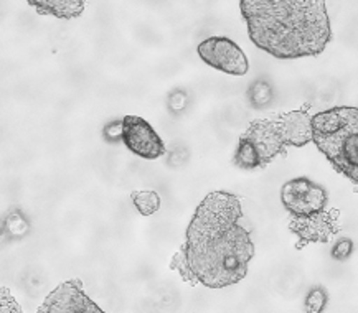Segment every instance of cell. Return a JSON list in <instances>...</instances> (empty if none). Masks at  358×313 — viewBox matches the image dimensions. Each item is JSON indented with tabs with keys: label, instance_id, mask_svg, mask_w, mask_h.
Here are the masks:
<instances>
[{
	"label": "cell",
	"instance_id": "obj_1",
	"mask_svg": "<svg viewBox=\"0 0 358 313\" xmlns=\"http://www.w3.org/2000/svg\"><path fill=\"white\" fill-rule=\"evenodd\" d=\"M182 249L205 287L223 289L241 282L255 257V244L240 198L228 191L206 195L188 224Z\"/></svg>",
	"mask_w": 358,
	"mask_h": 313
},
{
	"label": "cell",
	"instance_id": "obj_2",
	"mask_svg": "<svg viewBox=\"0 0 358 313\" xmlns=\"http://www.w3.org/2000/svg\"><path fill=\"white\" fill-rule=\"evenodd\" d=\"M252 43L279 59L317 57L332 40L324 0H241Z\"/></svg>",
	"mask_w": 358,
	"mask_h": 313
},
{
	"label": "cell",
	"instance_id": "obj_3",
	"mask_svg": "<svg viewBox=\"0 0 358 313\" xmlns=\"http://www.w3.org/2000/svg\"><path fill=\"white\" fill-rule=\"evenodd\" d=\"M312 142L335 172L358 187V108L335 105L312 116Z\"/></svg>",
	"mask_w": 358,
	"mask_h": 313
},
{
	"label": "cell",
	"instance_id": "obj_4",
	"mask_svg": "<svg viewBox=\"0 0 358 313\" xmlns=\"http://www.w3.org/2000/svg\"><path fill=\"white\" fill-rule=\"evenodd\" d=\"M287 147L291 144L281 116L256 119L240 137L233 163L243 170L266 168L278 155L286 154Z\"/></svg>",
	"mask_w": 358,
	"mask_h": 313
},
{
	"label": "cell",
	"instance_id": "obj_5",
	"mask_svg": "<svg viewBox=\"0 0 358 313\" xmlns=\"http://www.w3.org/2000/svg\"><path fill=\"white\" fill-rule=\"evenodd\" d=\"M281 201L292 218H307L327 210L329 193L319 183L299 177L284 183L281 188Z\"/></svg>",
	"mask_w": 358,
	"mask_h": 313
},
{
	"label": "cell",
	"instance_id": "obj_6",
	"mask_svg": "<svg viewBox=\"0 0 358 313\" xmlns=\"http://www.w3.org/2000/svg\"><path fill=\"white\" fill-rule=\"evenodd\" d=\"M199 54L215 70L231 76H245L250 71L246 53L228 36H210L199 45Z\"/></svg>",
	"mask_w": 358,
	"mask_h": 313
},
{
	"label": "cell",
	"instance_id": "obj_7",
	"mask_svg": "<svg viewBox=\"0 0 358 313\" xmlns=\"http://www.w3.org/2000/svg\"><path fill=\"white\" fill-rule=\"evenodd\" d=\"M36 313H106L83 289L81 280L73 279L52 290Z\"/></svg>",
	"mask_w": 358,
	"mask_h": 313
},
{
	"label": "cell",
	"instance_id": "obj_8",
	"mask_svg": "<svg viewBox=\"0 0 358 313\" xmlns=\"http://www.w3.org/2000/svg\"><path fill=\"white\" fill-rule=\"evenodd\" d=\"M122 144L141 159L155 160L165 155V144L145 119L126 116L122 119Z\"/></svg>",
	"mask_w": 358,
	"mask_h": 313
},
{
	"label": "cell",
	"instance_id": "obj_9",
	"mask_svg": "<svg viewBox=\"0 0 358 313\" xmlns=\"http://www.w3.org/2000/svg\"><path fill=\"white\" fill-rule=\"evenodd\" d=\"M338 210H325L307 218H292L289 229L299 238L297 249H302L310 242H329L335 234L341 231Z\"/></svg>",
	"mask_w": 358,
	"mask_h": 313
},
{
	"label": "cell",
	"instance_id": "obj_10",
	"mask_svg": "<svg viewBox=\"0 0 358 313\" xmlns=\"http://www.w3.org/2000/svg\"><path fill=\"white\" fill-rule=\"evenodd\" d=\"M29 3L41 15H53L63 20L80 17L85 10L83 0H30Z\"/></svg>",
	"mask_w": 358,
	"mask_h": 313
},
{
	"label": "cell",
	"instance_id": "obj_11",
	"mask_svg": "<svg viewBox=\"0 0 358 313\" xmlns=\"http://www.w3.org/2000/svg\"><path fill=\"white\" fill-rule=\"evenodd\" d=\"M131 198L142 216H150L160 210V196L155 191H132Z\"/></svg>",
	"mask_w": 358,
	"mask_h": 313
},
{
	"label": "cell",
	"instance_id": "obj_12",
	"mask_svg": "<svg viewBox=\"0 0 358 313\" xmlns=\"http://www.w3.org/2000/svg\"><path fill=\"white\" fill-rule=\"evenodd\" d=\"M329 303V293L324 287H312L307 293L306 302H304V308L306 313H324L325 308H327Z\"/></svg>",
	"mask_w": 358,
	"mask_h": 313
},
{
	"label": "cell",
	"instance_id": "obj_13",
	"mask_svg": "<svg viewBox=\"0 0 358 313\" xmlns=\"http://www.w3.org/2000/svg\"><path fill=\"white\" fill-rule=\"evenodd\" d=\"M169 269L176 270V272L180 274V277L185 280V282L190 284L192 287H194V285H196V284H200L199 279L195 277V274L192 272L190 264H188L187 256H185V252H183L182 247H180V251H177L176 254H173L172 261H171V265H169Z\"/></svg>",
	"mask_w": 358,
	"mask_h": 313
},
{
	"label": "cell",
	"instance_id": "obj_14",
	"mask_svg": "<svg viewBox=\"0 0 358 313\" xmlns=\"http://www.w3.org/2000/svg\"><path fill=\"white\" fill-rule=\"evenodd\" d=\"M248 98H250L255 108H264V105L269 104L271 98H273V91H271V86L266 81L263 85V91H259V81H256L250 87V91H248Z\"/></svg>",
	"mask_w": 358,
	"mask_h": 313
},
{
	"label": "cell",
	"instance_id": "obj_15",
	"mask_svg": "<svg viewBox=\"0 0 358 313\" xmlns=\"http://www.w3.org/2000/svg\"><path fill=\"white\" fill-rule=\"evenodd\" d=\"M0 313H25L18 302L12 297L7 287H2V298H0Z\"/></svg>",
	"mask_w": 358,
	"mask_h": 313
},
{
	"label": "cell",
	"instance_id": "obj_16",
	"mask_svg": "<svg viewBox=\"0 0 358 313\" xmlns=\"http://www.w3.org/2000/svg\"><path fill=\"white\" fill-rule=\"evenodd\" d=\"M353 252V242L352 239L348 238H342L341 241L334 246L332 249V257L335 261H347L348 257L352 256Z\"/></svg>",
	"mask_w": 358,
	"mask_h": 313
}]
</instances>
